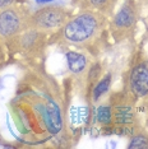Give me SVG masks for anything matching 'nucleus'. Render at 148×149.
<instances>
[{
  "label": "nucleus",
  "instance_id": "obj_1",
  "mask_svg": "<svg viewBox=\"0 0 148 149\" xmlns=\"http://www.w3.org/2000/svg\"><path fill=\"white\" fill-rule=\"evenodd\" d=\"M98 28L97 18L91 13H83L69 21L64 27V37L74 43H82L89 40Z\"/></svg>",
  "mask_w": 148,
  "mask_h": 149
},
{
  "label": "nucleus",
  "instance_id": "obj_2",
  "mask_svg": "<svg viewBox=\"0 0 148 149\" xmlns=\"http://www.w3.org/2000/svg\"><path fill=\"white\" fill-rule=\"evenodd\" d=\"M66 19V13L59 8H43L38 10L33 15V22L37 27L40 28H58V27L63 26Z\"/></svg>",
  "mask_w": 148,
  "mask_h": 149
},
{
  "label": "nucleus",
  "instance_id": "obj_3",
  "mask_svg": "<svg viewBox=\"0 0 148 149\" xmlns=\"http://www.w3.org/2000/svg\"><path fill=\"white\" fill-rule=\"evenodd\" d=\"M129 86L137 97L148 94V63H140L133 68L129 77Z\"/></svg>",
  "mask_w": 148,
  "mask_h": 149
},
{
  "label": "nucleus",
  "instance_id": "obj_4",
  "mask_svg": "<svg viewBox=\"0 0 148 149\" xmlns=\"http://www.w3.org/2000/svg\"><path fill=\"white\" fill-rule=\"evenodd\" d=\"M40 112H41L43 121H45L46 126L49 131L52 134H58L61 130L63 121H61V115H60V108L59 106L54 102L52 100H49L47 106H38Z\"/></svg>",
  "mask_w": 148,
  "mask_h": 149
},
{
  "label": "nucleus",
  "instance_id": "obj_5",
  "mask_svg": "<svg viewBox=\"0 0 148 149\" xmlns=\"http://www.w3.org/2000/svg\"><path fill=\"white\" fill-rule=\"evenodd\" d=\"M22 27V19L18 13L12 9L0 13V35L9 37L15 35Z\"/></svg>",
  "mask_w": 148,
  "mask_h": 149
},
{
  "label": "nucleus",
  "instance_id": "obj_6",
  "mask_svg": "<svg viewBox=\"0 0 148 149\" xmlns=\"http://www.w3.org/2000/svg\"><path fill=\"white\" fill-rule=\"evenodd\" d=\"M66 61L70 72L74 74H79L86 69L87 65V59L83 54L75 52V51H69L66 52Z\"/></svg>",
  "mask_w": 148,
  "mask_h": 149
},
{
  "label": "nucleus",
  "instance_id": "obj_7",
  "mask_svg": "<svg viewBox=\"0 0 148 149\" xmlns=\"http://www.w3.org/2000/svg\"><path fill=\"white\" fill-rule=\"evenodd\" d=\"M112 117L116 124L128 125V124L133 123L134 112H133L132 107H129V106H119L112 111Z\"/></svg>",
  "mask_w": 148,
  "mask_h": 149
},
{
  "label": "nucleus",
  "instance_id": "obj_8",
  "mask_svg": "<svg viewBox=\"0 0 148 149\" xmlns=\"http://www.w3.org/2000/svg\"><path fill=\"white\" fill-rule=\"evenodd\" d=\"M116 27H130L134 23V13L129 6L124 5L114 19Z\"/></svg>",
  "mask_w": 148,
  "mask_h": 149
},
{
  "label": "nucleus",
  "instance_id": "obj_9",
  "mask_svg": "<svg viewBox=\"0 0 148 149\" xmlns=\"http://www.w3.org/2000/svg\"><path fill=\"white\" fill-rule=\"evenodd\" d=\"M89 112L87 107H73L69 112L70 124L73 126H80L88 120Z\"/></svg>",
  "mask_w": 148,
  "mask_h": 149
},
{
  "label": "nucleus",
  "instance_id": "obj_10",
  "mask_svg": "<svg viewBox=\"0 0 148 149\" xmlns=\"http://www.w3.org/2000/svg\"><path fill=\"white\" fill-rule=\"evenodd\" d=\"M110 84H111V75L107 74L106 77H103L102 79L100 80L98 83L93 88V92H92V98L93 101H98L100 97H102L110 88Z\"/></svg>",
  "mask_w": 148,
  "mask_h": 149
},
{
  "label": "nucleus",
  "instance_id": "obj_11",
  "mask_svg": "<svg viewBox=\"0 0 148 149\" xmlns=\"http://www.w3.org/2000/svg\"><path fill=\"white\" fill-rule=\"evenodd\" d=\"M96 118L102 125H109L112 121V110L109 106H100L96 111Z\"/></svg>",
  "mask_w": 148,
  "mask_h": 149
},
{
  "label": "nucleus",
  "instance_id": "obj_12",
  "mask_svg": "<svg viewBox=\"0 0 148 149\" xmlns=\"http://www.w3.org/2000/svg\"><path fill=\"white\" fill-rule=\"evenodd\" d=\"M128 148L130 149H146L148 148V136L143 134H139V135H135L132 140H130L129 145H128Z\"/></svg>",
  "mask_w": 148,
  "mask_h": 149
},
{
  "label": "nucleus",
  "instance_id": "obj_13",
  "mask_svg": "<svg viewBox=\"0 0 148 149\" xmlns=\"http://www.w3.org/2000/svg\"><path fill=\"white\" fill-rule=\"evenodd\" d=\"M98 73H100V65H98V64H96V65H93L92 69H91L89 75H88V79L89 80H93V75H95V78H97Z\"/></svg>",
  "mask_w": 148,
  "mask_h": 149
},
{
  "label": "nucleus",
  "instance_id": "obj_14",
  "mask_svg": "<svg viewBox=\"0 0 148 149\" xmlns=\"http://www.w3.org/2000/svg\"><path fill=\"white\" fill-rule=\"evenodd\" d=\"M89 1H91V4L92 5L97 6V8H101V6L106 5L107 3H109V0H89Z\"/></svg>",
  "mask_w": 148,
  "mask_h": 149
},
{
  "label": "nucleus",
  "instance_id": "obj_15",
  "mask_svg": "<svg viewBox=\"0 0 148 149\" xmlns=\"http://www.w3.org/2000/svg\"><path fill=\"white\" fill-rule=\"evenodd\" d=\"M14 0H0V8H6L10 4H13Z\"/></svg>",
  "mask_w": 148,
  "mask_h": 149
},
{
  "label": "nucleus",
  "instance_id": "obj_16",
  "mask_svg": "<svg viewBox=\"0 0 148 149\" xmlns=\"http://www.w3.org/2000/svg\"><path fill=\"white\" fill-rule=\"evenodd\" d=\"M37 4H49V3H52L54 0H35Z\"/></svg>",
  "mask_w": 148,
  "mask_h": 149
}]
</instances>
